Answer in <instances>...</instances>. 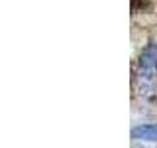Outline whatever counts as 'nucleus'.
Here are the masks:
<instances>
[{
    "instance_id": "2",
    "label": "nucleus",
    "mask_w": 157,
    "mask_h": 148,
    "mask_svg": "<svg viewBox=\"0 0 157 148\" xmlns=\"http://www.w3.org/2000/svg\"><path fill=\"white\" fill-rule=\"evenodd\" d=\"M132 136H134L136 140H151V142H155L157 140V125L136 126V128H132Z\"/></svg>"
},
{
    "instance_id": "3",
    "label": "nucleus",
    "mask_w": 157,
    "mask_h": 148,
    "mask_svg": "<svg viewBox=\"0 0 157 148\" xmlns=\"http://www.w3.org/2000/svg\"><path fill=\"white\" fill-rule=\"evenodd\" d=\"M151 8V0H132V12H147Z\"/></svg>"
},
{
    "instance_id": "1",
    "label": "nucleus",
    "mask_w": 157,
    "mask_h": 148,
    "mask_svg": "<svg viewBox=\"0 0 157 148\" xmlns=\"http://www.w3.org/2000/svg\"><path fill=\"white\" fill-rule=\"evenodd\" d=\"M140 77L151 81L157 75V43H149L140 56Z\"/></svg>"
}]
</instances>
